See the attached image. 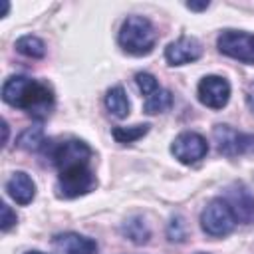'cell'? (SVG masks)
<instances>
[{"instance_id":"1","label":"cell","mask_w":254,"mask_h":254,"mask_svg":"<svg viewBox=\"0 0 254 254\" xmlns=\"http://www.w3.org/2000/svg\"><path fill=\"white\" fill-rule=\"evenodd\" d=\"M2 99L40 121L50 117L56 105L52 87L26 75H10L2 85Z\"/></svg>"},{"instance_id":"2","label":"cell","mask_w":254,"mask_h":254,"mask_svg":"<svg viewBox=\"0 0 254 254\" xmlns=\"http://www.w3.org/2000/svg\"><path fill=\"white\" fill-rule=\"evenodd\" d=\"M119 46L131 56H147L157 44V30L145 16H127L119 28Z\"/></svg>"},{"instance_id":"3","label":"cell","mask_w":254,"mask_h":254,"mask_svg":"<svg viewBox=\"0 0 254 254\" xmlns=\"http://www.w3.org/2000/svg\"><path fill=\"white\" fill-rule=\"evenodd\" d=\"M97 187V179L89 163H71L58 169L56 194L60 198H77Z\"/></svg>"},{"instance_id":"4","label":"cell","mask_w":254,"mask_h":254,"mask_svg":"<svg viewBox=\"0 0 254 254\" xmlns=\"http://www.w3.org/2000/svg\"><path fill=\"white\" fill-rule=\"evenodd\" d=\"M234 226H236V218L222 196L212 198L200 212V228L212 238H222L230 234Z\"/></svg>"},{"instance_id":"5","label":"cell","mask_w":254,"mask_h":254,"mask_svg":"<svg viewBox=\"0 0 254 254\" xmlns=\"http://www.w3.org/2000/svg\"><path fill=\"white\" fill-rule=\"evenodd\" d=\"M212 139L218 153L224 157L254 155V133H242L226 123H218L212 129Z\"/></svg>"},{"instance_id":"6","label":"cell","mask_w":254,"mask_h":254,"mask_svg":"<svg viewBox=\"0 0 254 254\" xmlns=\"http://www.w3.org/2000/svg\"><path fill=\"white\" fill-rule=\"evenodd\" d=\"M48 147V159L56 169H62L71 163H89L93 157L91 147L81 139H65L60 143H50Z\"/></svg>"},{"instance_id":"7","label":"cell","mask_w":254,"mask_h":254,"mask_svg":"<svg viewBox=\"0 0 254 254\" xmlns=\"http://www.w3.org/2000/svg\"><path fill=\"white\" fill-rule=\"evenodd\" d=\"M216 46L220 54L232 60L254 64V34L242 32V30H224L220 32Z\"/></svg>"},{"instance_id":"8","label":"cell","mask_w":254,"mask_h":254,"mask_svg":"<svg viewBox=\"0 0 254 254\" xmlns=\"http://www.w3.org/2000/svg\"><path fill=\"white\" fill-rule=\"evenodd\" d=\"M171 153L183 165H194V163H198L208 153V143H206V139L200 133L183 131L171 143Z\"/></svg>"},{"instance_id":"9","label":"cell","mask_w":254,"mask_h":254,"mask_svg":"<svg viewBox=\"0 0 254 254\" xmlns=\"http://www.w3.org/2000/svg\"><path fill=\"white\" fill-rule=\"evenodd\" d=\"M222 198L230 206L236 222H242V224L254 222V194L248 190L246 185L232 183L230 187L224 189V196Z\"/></svg>"},{"instance_id":"10","label":"cell","mask_w":254,"mask_h":254,"mask_svg":"<svg viewBox=\"0 0 254 254\" xmlns=\"http://www.w3.org/2000/svg\"><path fill=\"white\" fill-rule=\"evenodd\" d=\"M198 101L210 109H222L230 99V83L222 75H204L196 87Z\"/></svg>"},{"instance_id":"11","label":"cell","mask_w":254,"mask_h":254,"mask_svg":"<svg viewBox=\"0 0 254 254\" xmlns=\"http://www.w3.org/2000/svg\"><path fill=\"white\" fill-rule=\"evenodd\" d=\"M202 56V46L192 36H181L165 48V60L169 65H185L196 62Z\"/></svg>"},{"instance_id":"12","label":"cell","mask_w":254,"mask_h":254,"mask_svg":"<svg viewBox=\"0 0 254 254\" xmlns=\"http://www.w3.org/2000/svg\"><path fill=\"white\" fill-rule=\"evenodd\" d=\"M52 244L56 254H97V242L77 232L56 234Z\"/></svg>"},{"instance_id":"13","label":"cell","mask_w":254,"mask_h":254,"mask_svg":"<svg viewBox=\"0 0 254 254\" xmlns=\"http://www.w3.org/2000/svg\"><path fill=\"white\" fill-rule=\"evenodd\" d=\"M6 192H8V196H10L14 202L26 206V204H30V202L34 200V196H36V185H34V181L30 179V175H26L24 171H16V173H12V177L6 181Z\"/></svg>"},{"instance_id":"14","label":"cell","mask_w":254,"mask_h":254,"mask_svg":"<svg viewBox=\"0 0 254 254\" xmlns=\"http://www.w3.org/2000/svg\"><path fill=\"white\" fill-rule=\"evenodd\" d=\"M173 107V93L165 87H157L155 91H151L149 95H145L143 101V111L149 115H157V113H165Z\"/></svg>"},{"instance_id":"15","label":"cell","mask_w":254,"mask_h":254,"mask_svg":"<svg viewBox=\"0 0 254 254\" xmlns=\"http://www.w3.org/2000/svg\"><path fill=\"white\" fill-rule=\"evenodd\" d=\"M105 107L117 119H125L129 115V99H127V93H125V89L121 85H115V87L107 89Z\"/></svg>"},{"instance_id":"16","label":"cell","mask_w":254,"mask_h":254,"mask_svg":"<svg viewBox=\"0 0 254 254\" xmlns=\"http://www.w3.org/2000/svg\"><path fill=\"white\" fill-rule=\"evenodd\" d=\"M121 234L129 238L133 244H145L151 238L149 224L145 222L143 216H131L121 224Z\"/></svg>"},{"instance_id":"17","label":"cell","mask_w":254,"mask_h":254,"mask_svg":"<svg viewBox=\"0 0 254 254\" xmlns=\"http://www.w3.org/2000/svg\"><path fill=\"white\" fill-rule=\"evenodd\" d=\"M16 52L26 56V58H32V60H40L46 56V44L38 38V36H22L16 40Z\"/></svg>"},{"instance_id":"18","label":"cell","mask_w":254,"mask_h":254,"mask_svg":"<svg viewBox=\"0 0 254 254\" xmlns=\"http://www.w3.org/2000/svg\"><path fill=\"white\" fill-rule=\"evenodd\" d=\"M16 145L24 151H40L48 145L42 127H28L26 131L20 133V137L16 139Z\"/></svg>"},{"instance_id":"19","label":"cell","mask_w":254,"mask_h":254,"mask_svg":"<svg viewBox=\"0 0 254 254\" xmlns=\"http://www.w3.org/2000/svg\"><path fill=\"white\" fill-rule=\"evenodd\" d=\"M149 127L151 125H147V123H143V125H131V127H113L111 135H113V139L117 143L131 145V143L139 141L143 135H147L149 133Z\"/></svg>"},{"instance_id":"20","label":"cell","mask_w":254,"mask_h":254,"mask_svg":"<svg viewBox=\"0 0 254 254\" xmlns=\"http://www.w3.org/2000/svg\"><path fill=\"white\" fill-rule=\"evenodd\" d=\"M167 236L171 242H185L187 238V226H185V220L181 214H175L167 226Z\"/></svg>"},{"instance_id":"21","label":"cell","mask_w":254,"mask_h":254,"mask_svg":"<svg viewBox=\"0 0 254 254\" xmlns=\"http://www.w3.org/2000/svg\"><path fill=\"white\" fill-rule=\"evenodd\" d=\"M135 83H137V87H139V91H141L143 95H149L151 91H155V89L159 87L157 77H155L153 73H149V71H139V73L135 75Z\"/></svg>"},{"instance_id":"22","label":"cell","mask_w":254,"mask_h":254,"mask_svg":"<svg viewBox=\"0 0 254 254\" xmlns=\"http://www.w3.org/2000/svg\"><path fill=\"white\" fill-rule=\"evenodd\" d=\"M0 212H2V218H0V228H2V232H8L12 226H16V222H18V216H16V212L6 204V202H2L0 204Z\"/></svg>"},{"instance_id":"23","label":"cell","mask_w":254,"mask_h":254,"mask_svg":"<svg viewBox=\"0 0 254 254\" xmlns=\"http://www.w3.org/2000/svg\"><path fill=\"white\" fill-rule=\"evenodd\" d=\"M246 105H248V109L254 113V79L248 83V87H246Z\"/></svg>"},{"instance_id":"24","label":"cell","mask_w":254,"mask_h":254,"mask_svg":"<svg viewBox=\"0 0 254 254\" xmlns=\"http://www.w3.org/2000/svg\"><path fill=\"white\" fill-rule=\"evenodd\" d=\"M208 6H210L208 2H187V8H189V10H196V12L206 10Z\"/></svg>"},{"instance_id":"25","label":"cell","mask_w":254,"mask_h":254,"mask_svg":"<svg viewBox=\"0 0 254 254\" xmlns=\"http://www.w3.org/2000/svg\"><path fill=\"white\" fill-rule=\"evenodd\" d=\"M26 254H44V252H40V250H28Z\"/></svg>"},{"instance_id":"26","label":"cell","mask_w":254,"mask_h":254,"mask_svg":"<svg viewBox=\"0 0 254 254\" xmlns=\"http://www.w3.org/2000/svg\"><path fill=\"white\" fill-rule=\"evenodd\" d=\"M198 254H204V252H198Z\"/></svg>"}]
</instances>
